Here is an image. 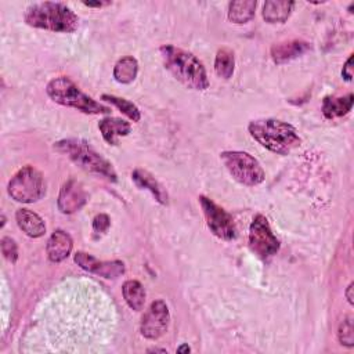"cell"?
I'll list each match as a JSON object with an SVG mask.
<instances>
[{
  "label": "cell",
  "instance_id": "cell-18",
  "mask_svg": "<svg viewBox=\"0 0 354 354\" xmlns=\"http://www.w3.org/2000/svg\"><path fill=\"white\" fill-rule=\"evenodd\" d=\"M293 7V1L268 0L263 6V18L268 24H283L290 17Z\"/></svg>",
  "mask_w": 354,
  "mask_h": 354
},
{
  "label": "cell",
  "instance_id": "cell-16",
  "mask_svg": "<svg viewBox=\"0 0 354 354\" xmlns=\"http://www.w3.org/2000/svg\"><path fill=\"white\" fill-rule=\"evenodd\" d=\"M131 180L134 181V184L138 188L148 189L153 195L156 202H159L160 205H167L169 203L167 191L165 189V187L148 170H144V169L133 170Z\"/></svg>",
  "mask_w": 354,
  "mask_h": 354
},
{
  "label": "cell",
  "instance_id": "cell-23",
  "mask_svg": "<svg viewBox=\"0 0 354 354\" xmlns=\"http://www.w3.org/2000/svg\"><path fill=\"white\" fill-rule=\"evenodd\" d=\"M235 69V57L234 51L228 47H223L217 51L214 59V71L217 76L223 79H230Z\"/></svg>",
  "mask_w": 354,
  "mask_h": 354
},
{
  "label": "cell",
  "instance_id": "cell-21",
  "mask_svg": "<svg viewBox=\"0 0 354 354\" xmlns=\"http://www.w3.org/2000/svg\"><path fill=\"white\" fill-rule=\"evenodd\" d=\"M257 3L254 0H239L228 4V19L234 24H246L254 17Z\"/></svg>",
  "mask_w": 354,
  "mask_h": 354
},
{
  "label": "cell",
  "instance_id": "cell-3",
  "mask_svg": "<svg viewBox=\"0 0 354 354\" xmlns=\"http://www.w3.org/2000/svg\"><path fill=\"white\" fill-rule=\"evenodd\" d=\"M24 21L32 28L61 33H72L79 26V18L72 8L55 1L30 4L25 10Z\"/></svg>",
  "mask_w": 354,
  "mask_h": 354
},
{
  "label": "cell",
  "instance_id": "cell-25",
  "mask_svg": "<svg viewBox=\"0 0 354 354\" xmlns=\"http://www.w3.org/2000/svg\"><path fill=\"white\" fill-rule=\"evenodd\" d=\"M337 337L339 342L347 347H353L354 344V326H353V318L346 317L343 322L339 325L337 329Z\"/></svg>",
  "mask_w": 354,
  "mask_h": 354
},
{
  "label": "cell",
  "instance_id": "cell-7",
  "mask_svg": "<svg viewBox=\"0 0 354 354\" xmlns=\"http://www.w3.org/2000/svg\"><path fill=\"white\" fill-rule=\"evenodd\" d=\"M8 195L21 203H33L46 195L43 174L33 166H24L8 181Z\"/></svg>",
  "mask_w": 354,
  "mask_h": 354
},
{
  "label": "cell",
  "instance_id": "cell-1",
  "mask_svg": "<svg viewBox=\"0 0 354 354\" xmlns=\"http://www.w3.org/2000/svg\"><path fill=\"white\" fill-rule=\"evenodd\" d=\"M165 68L185 87L203 91L209 87V77L203 64L189 51L165 44L159 48Z\"/></svg>",
  "mask_w": 354,
  "mask_h": 354
},
{
  "label": "cell",
  "instance_id": "cell-9",
  "mask_svg": "<svg viewBox=\"0 0 354 354\" xmlns=\"http://www.w3.org/2000/svg\"><path fill=\"white\" fill-rule=\"evenodd\" d=\"M201 207L203 210L206 224L212 234L223 241H232L236 238V227L232 220V216L218 206L216 202H213L210 198L201 195L199 198Z\"/></svg>",
  "mask_w": 354,
  "mask_h": 354
},
{
  "label": "cell",
  "instance_id": "cell-8",
  "mask_svg": "<svg viewBox=\"0 0 354 354\" xmlns=\"http://www.w3.org/2000/svg\"><path fill=\"white\" fill-rule=\"evenodd\" d=\"M249 248L260 259L266 260L277 254L279 241L274 235L268 220L263 214H256L249 227Z\"/></svg>",
  "mask_w": 354,
  "mask_h": 354
},
{
  "label": "cell",
  "instance_id": "cell-24",
  "mask_svg": "<svg viewBox=\"0 0 354 354\" xmlns=\"http://www.w3.org/2000/svg\"><path fill=\"white\" fill-rule=\"evenodd\" d=\"M101 98L109 104H112L113 106H116L123 115H126L130 120L133 122H138L141 119V112L138 109V106L136 104H133L131 101L122 98V97H116L112 94H102Z\"/></svg>",
  "mask_w": 354,
  "mask_h": 354
},
{
  "label": "cell",
  "instance_id": "cell-27",
  "mask_svg": "<svg viewBox=\"0 0 354 354\" xmlns=\"http://www.w3.org/2000/svg\"><path fill=\"white\" fill-rule=\"evenodd\" d=\"M111 225V218L105 213H100L93 218V231L95 234H104Z\"/></svg>",
  "mask_w": 354,
  "mask_h": 354
},
{
  "label": "cell",
  "instance_id": "cell-14",
  "mask_svg": "<svg viewBox=\"0 0 354 354\" xmlns=\"http://www.w3.org/2000/svg\"><path fill=\"white\" fill-rule=\"evenodd\" d=\"M73 249V241L71 235L62 230H55L47 241V257L53 263L64 261Z\"/></svg>",
  "mask_w": 354,
  "mask_h": 354
},
{
  "label": "cell",
  "instance_id": "cell-6",
  "mask_svg": "<svg viewBox=\"0 0 354 354\" xmlns=\"http://www.w3.org/2000/svg\"><path fill=\"white\" fill-rule=\"evenodd\" d=\"M228 173L235 181L246 187H254L264 181L266 173L260 162L245 151H224L220 153Z\"/></svg>",
  "mask_w": 354,
  "mask_h": 354
},
{
  "label": "cell",
  "instance_id": "cell-4",
  "mask_svg": "<svg viewBox=\"0 0 354 354\" xmlns=\"http://www.w3.org/2000/svg\"><path fill=\"white\" fill-rule=\"evenodd\" d=\"M54 149L66 155L80 169L100 176L111 183L118 181V174L112 163L105 159L90 142L82 138H64L54 144Z\"/></svg>",
  "mask_w": 354,
  "mask_h": 354
},
{
  "label": "cell",
  "instance_id": "cell-19",
  "mask_svg": "<svg viewBox=\"0 0 354 354\" xmlns=\"http://www.w3.org/2000/svg\"><path fill=\"white\" fill-rule=\"evenodd\" d=\"M354 97L348 93L344 97L328 95L322 100V113L326 119H336L347 115L353 108Z\"/></svg>",
  "mask_w": 354,
  "mask_h": 354
},
{
  "label": "cell",
  "instance_id": "cell-26",
  "mask_svg": "<svg viewBox=\"0 0 354 354\" xmlns=\"http://www.w3.org/2000/svg\"><path fill=\"white\" fill-rule=\"evenodd\" d=\"M0 246H1V253L7 261L15 263L18 260V245L11 236H3Z\"/></svg>",
  "mask_w": 354,
  "mask_h": 354
},
{
  "label": "cell",
  "instance_id": "cell-29",
  "mask_svg": "<svg viewBox=\"0 0 354 354\" xmlns=\"http://www.w3.org/2000/svg\"><path fill=\"white\" fill-rule=\"evenodd\" d=\"M83 4L84 6H87V7H104V6H108L109 4V1H83Z\"/></svg>",
  "mask_w": 354,
  "mask_h": 354
},
{
  "label": "cell",
  "instance_id": "cell-31",
  "mask_svg": "<svg viewBox=\"0 0 354 354\" xmlns=\"http://www.w3.org/2000/svg\"><path fill=\"white\" fill-rule=\"evenodd\" d=\"M189 350H191V348H189V347H188V346H187V344H184V346H180V347H178V348H177V351H178V353H183V351H185V353H188V351H189Z\"/></svg>",
  "mask_w": 354,
  "mask_h": 354
},
{
  "label": "cell",
  "instance_id": "cell-20",
  "mask_svg": "<svg viewBox=\"0 0 354 354\" xmlns=\"http://www.w3.org/2000/svg\"><path fill=\"white\" fill-rule=\"evenodd\" d=\"M122 295L127 306L134 310V311H141L145 304V290L144 286L136 281V279H129L122 285Z\"/></svg>",
  "mask_w": 354,
  "mask_h": 354
},
{
  "label": "cell",
  "instance_id": "cell-5",
  "mask_svg": "<svg viewBox=\"0 0 354 354\" xmlns=\"http://www.w3.org/2000/svg\"><path fill=\"white\" fill-rule=\"evenodd\" d=\"M47 95L57 104L75 108L77 111H82L84 113L90 115H106L111 112V109L95 100H93L90 95L84 94L76 84L66 76H58L51 79L46 86Z\"/></svg>",
  "mask_w": 354,
  "mask_h": 354
},
{
  "label": "cell",
  "instance_id": "cell-15",
  "mask_svg": "<svg viewBox=\"0 0 354 354\" xmlns=\"http://www.w3.org/2000/svg\"><path fill=\"white\" fill-rule=\"evenodd\" d=\"M15 221L22 232L30 238H40L46 234V224L43 218L30 209L21 207L15 212Z\"/></svg>",
  "mask_w": 354,
  "mask_h": 354
},
{
  "label": "cell",
  "instance_id": "cell-28",
  "mask_svg": "<svg viewBox=\"0 0 354 354\" xmlns=\"http://www.w3.org/2000/svg\"><path fill=\"white\" fill-rule=\"evenodd\" d=\"M342 76L346 79V80H351L353 79V54L347 58V61L344 62L343 65V69H342Z\"/></svg>",
  "mask_w": 354,
  "mask_h": 354
},
{
  "label": "cell",
  "instance_id": "cell-30",
  "mask_svg": "<svg viewBox=\"0 0 354 354\" xmlns=\"http://www.w3.org/2000/svg\"><path fill=\"white\" fill-rule=\"evenodd\" d=\"M344 295H346V297H347L348 303H350V304H353V282L347 286V289H346Z\"/></svg>",
  "mask_w": 354,
  "mask_h": 354
},
{
  "label": "cell",
  "instance_id": "cell-2",
  "mask_svg": "<svg viewBox=\"0 0 354 354\" xmlns=\"http://www.w3.org/2000/svg\"><path fill=\"white\" fill-rule=\"evenodd\" d=\"M248 130L261 147L278 155H288L301 144L297 130L278 119L252 120Z\"/></svg>",
  "mask_w": 354,
  "mask_h": 354
},
{
  "label": "cell",
  "instance_id": "cell-12",
  "mask_svg": "<svg viewBox=\"0 0 354 354\" xmlns=\"http://www.w3.org/2000/svg\"><path fill=\"white\" fill-rule=\"evenodd\" d=\"M87 199H88V195L84 187L77 180L71 178L62 184L58 194L57 205L61 213L72 214L80 210L86 205Z\"/></svg>",
  "mask_w": 354,
  "mask_h": 354
},
{
  "label": "cell",
  "instance_id": "cell-22",
  "mask_svg": "<svg viewBox=\"0 0 354 354\" xmlns=\"http://www.w3.org/2000/svg\"><path fill=\"white\" fill-rule=\"evenodd\" d=\"M138 73V62L134 57L126 55L120 58L113 66V77L122 84H129L134 82Z\"/></svg>",
  "mask_w": 354,
  "mask_h": 354
},
{
  "label": "cell",
  "instance_id": "cell-17",
  "mask_svg": "<svg viewBox=\"0 0 354 354\" xmlns=\"http://www.w3.org/2000/svg\"><path fill=\"white\" fill-rule=\"evenodd\" d=\"M100 133L109 145H118L119 137H124L130 133L131 126L129 122L120 118H104L98 122Z\"/></svg>",
  "mask_w": 354,
  "mask_h": 354
},
{
  "label": "cell",
  "instance_id": "cell-10",
  "mask_svg": "<svg viewBox=\"0 0 354 354\" xmlns=\"http://www.w3.org/2000/svg\"><path fill=\"white\" fill-rule=\"evenodd\" d=\"M170 325V311L167 304L162 300H153L144 313L140 324V332L145 339L156 340L162 337Z\"/></svg>",
  "mask_w": 354,
  "mask_h": 354
},
{
  "label": "cell",
  "instance_id": "cell-11",
  "mask_svg": "<svg viewBox=\"0 0 354 354\" xmlns=\"http://www.w3.org/2000/svg\"><path fill=\"white\" fill-rule=\"evenodd\" d=\"M73 261L83 268L84 271H88L91 274L100 275L106 279H115L120 275L124 274V263L120 260H109V261H102L94 257L90 253L86 252H76L73 254Z\"/></svg>",
  "mask_w": 354,
  "mask_h": 354
},
{
  "label": "cell",
  "instance_id": "cell-13",
  "mask_svg": "<svg viewBox=\"0 0 354 354\" xmlns=\"http://www.w3.org/2000/svg\"><path fill=\"white\" fill-rule=\"evenodd\" d=\"M311 48V44L301 39H293L277 43L271 47V58L275 64L281 65L285 62H289L304 53H307Z\"/></svg>",
  "mask_w": 354,
  "mask_h": 354
},
{
  "label": "cell",
  "instance_id": "cell-32",
  "mask_svg": "<svg viewBox=\"0 0 354 354\" xmlns=\"http://www.w3.org/2000/svg\"><path fill=\"white\" fill-rule=\"evenodd\" d=\"M148 353H166L165 348H148Z\"/></svg>",
  "mask_w": 354,
  "mask_h": 354
}]
</instances>
